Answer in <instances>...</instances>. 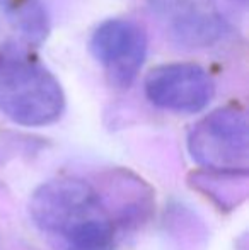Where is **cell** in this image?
I'll return each mask as SVG.
<instances>
[{"label": "cell", "instance_id": "6", "mask_svg": "<svg viewBox=\"0 0 249 250\" xmlns=\"http://www.w3.org/2000/svg\"><path fill=\"white\" fill-rule=\"evenodd\" d=\"M149 3L171 40L183 46H210L226 29L215 0H149Z\"/></svg>", "mask_w": 249, "mask_h": 250}, {"label": "cell", "instance_id": "1", "mask_svg": "<svg viewBox=\"0 0 249 250\" xmlns=\"http://www.w3.org/2000/svg\"><path fill=\"white\" fill-rule=\"evenodd\" d=\"M29 214L43 233L57 237L67 250H113L114 228L96 189L80 179H53L29 201Z\"/></svg>", "mask_w": 249, "mask_h": 250}, {"label": "cell", "instance_id": "5", "mask_svg": "<svg viewBox=\"0 0 249 250\" xmlns=\"http://www.w3.org/2000/svg\"><path fill=\"white\" fill-rule=\"evenodd\" d=\"M91 51L104 66L114 85L128 87L145 60V31L132 21H106L94 31Z\"/></svg>", "mask_w": 249, "mask_h": 250}, {"label": "cell", "instance_id": "2", "mask_svg": "<svg viewBox=\"0 0 249 250\" xmlns=\"http://www.w3.org/2000/svg\"><path fill=\"white\" fill-rule=\"evenodd\" d=\"M65 109V96L51 72L27 53L0 50V111L23 126H46Z\"/></svg>", "mask_w": 249, "mask_h": 250}, {"label": "cell", "instance_id": "3", "mask_svg": "<svg viewBox=\"0 0 249 250\" xmlns=\"http://www.w3.org/2000/svg\"><path fill=\"white\" fill-rule=\"evenodd\" d=\"M191 158L220 175H246L249 167V129L246 112L220 107L198 121L188 136Z\"/></svg>", "mask_w": 249, "mask_h": 250}, {"label": "cell", "instance_id": "4", "mask_svg": "<svg viewBox=\"0 0 249 250\" xmlns=\"http://www.w3.org/2000/svg\"><path fill=\"white\" fill-rule=\"evenodd\" d=\"M145 94L154 105L174 112H198L213 97L210 75L193 63H169L150 70Z\"/></svg>", "mask_w": 249, "mask_h": 250}]
</instances>
